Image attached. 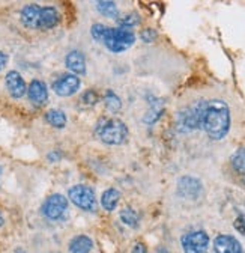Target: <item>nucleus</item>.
I'll use <instances>...</instances> for the list:
<instances>
[{"instance_id":"1","label":"nucleus","mask_w":245,"mask_h":253,"mask_svg":"<svg viewBox=\"0 0 245 253\" xmlns=\"http://www.w3.org/2000/svg\"><path fill=\"white\" fill-rule=\"evenodd\" d=\"M202 128L212 140H221L230 130V109L223 100L208 101Z\"/></svg>"},{"instance_id":"2","label":"nucleus","mask_w":245,"mask_h":253,"mask_svg":"<svg viewBox=\"0 0 245 253\" xmlns=\"http://www.w3.org/2000/svg\"><path fill=\"white\" fill-rule=\"evenodd\" d=\"M136 42L134 32L130 29H120V27H105L104 37L101 44H104L113 53H122L133 47Z\"/></svg>"},{"instance_id":"3","label":"nucleus","mask_w":245,"mask_h":253,"mask_svg":"<svg viewBox=\"0 0 245 253\" xmlns=\"http://www.w3.org/2000/svg\"><path fill=\"white\" fill-rule=\"evenodd\" d=\"M97 133L100 136V139L111 146L116 145H122L125 143L128 139V128L127 125L122 122L120 119H107L103 125H100L97 128Z\"/></svg>"},{"instance_id":"4","label":"nucleus","mask_w":245,"mask_h":253,"mask_svg":"<svg viewBox=\"0 0 245 253\" xmlns=\"http://www.w3.org/2000/svg\"><path fill=\"white\" fill-rule=\"evenodd\" d=\"M206 104H208V101H199L194 106L179 112V115H177L179 130L180 131H193V130L202 128Z\"/></svg>"},{"instance_id":"5","label":"nucleus","mask_w":245,"mask_h":253,"mask_svg":"<svg viewBox=\"0 0 245 253\" xmlns=\"http://www.w3.org/2000/svg\"><path fill=\"white\" fill-rule=\"evenodd\" d=\"M70 201L83 211H95V192L87 185H72L68 190Z\"/></svg>"},{"instance_id":"6","label":"nucleus","mask_w":245,"mask_h":253,"mask_svg":"<svg viewBox=\"0 0 245 253\" xmlns=\"http://www.w3.org/2000/svg\"><path fill=\"white\" fill-rule=\"evenodd\" d=\"M183 253H208L209 235L205 231H193L180 240Z\"/></svg>"},{"instance_id":"7","label":"nucleus","mask_w":245,"mask_h":253,"mask_svg":"<svg viewBox=\"0 0 245 253\" xmlns=\"http://www.w3.org/2000/svg\"><path fill=\"white\" fill-rule=\"evenodd\" d=\"M67 208H68V199L64 195L54 193L48 196L42 204V214L50 220H59L65 214Z\"/></svg>"},{"instance_id":"8","label":"nucleus","mask_w":245,"mask_h":253,"mask_svg":"<svg viewBox=\"0 0 245 253\" xmlns=\"http://www.w3.org/2000/svg\"><path fill=\"white\" fill-rule=\"evenodd\" d=\"M80 79L75 74H64L53 83V90L59 97H71L80 89Z\"/></svg>"},{"instance_id":"9","label":"nucleus","mask_w":245,"mask_h":253,"mask_svg":"<svg viewBox=\"0 0 245 253\" xmlns=\"http://www.w3.org/2000/svg\"><path fill=\"white\" fill-rule=\"evenodd\" d=\"M213 250L215 253H244L242 244L233 235L220 234L213 240Z\"/></svg>"},{"instance_id":"10","label":"nucleus","mask_w":245,"mask_h":253,"mask_svg":"<svg viewBox=\"0 0 245 253\" xmlns=\"http://www.w3.org/2000/svg\"><path fill=\"white\" fill-rule=\"evenodd\" d=\"M202 192V182L193 176H182L177 181V193L182 198L196 199Z\"/></svg>"},{"instance_id":"11","label":"nucleus","mask_w":245,"mask_h":253,"mask_svg":"<svg viewBox=\"0 0 245 253\" xmlns=\"http://www.w3.org/2000/svg\"><path fill=\"white\" fill-rule=\"evenodd\" d=\"M5 83H6V89L11 93L12 98H21L27 92L26 82L18 71H9L5 77Z\"/></svg>"},{"instance_id":"12","label":"nucleus","mask_w":245,"mask_h":253,"mask_svg":"<svg viewBox=\"0 0 245 253\" xmlns=\"http://www.w3.org/2000/svg\"><path fill=\"white\" fill-rule=\"evenodd\" d=\"M27 95L29 100L32 101L35 106H42L48 100V90L47 84L42 80H32L27 87Z\"/></svg>"},{"instance_id":"13","label":"nucleus","mask_w":245,"mask_h":253,"mask_svg":"<svg viewBox=\"0 0 245 253\" xmlns=\"http://www.w3.org/2000/svg\"><path fill=\"white\" fill-rule=\"evenodd\" d=\"M65 65L68 70H71L75 76L86 74V59L84 54L78 50H72L65 57Z\"/></svg>"},{"instance_id":"14","label":"nucleus","mask_w":245,"mask_h":253,"mask_svg":"<svg viewBox=\"0 0 245 253\" xmlns=\"http://www.w3.org/2000/svg\"><path fill=\"white\" fill-rule=\"evenodd\" d=\"M59 12L53 6H44L39 11V18H38V29L47 30L54 27L59 23Z\"/></svg>"},{"instance_id":"15","label":"nucleus","mask_w":245,"mask_h":253,"mask_svg":"<svg viewBox=\"0 0 245 253\" xmlns=\"http://www.w3.org/2000/svg\"><path fill=\"white\" fill-rule=\"evenodd\" d=\"M41 8L35 3L26 5L21 9V23L29 29H38V18H39Z\"/></svg>"},{"instance_id":"16","label":"nucleus","mask_w":245,"mask_h":253,"mask_svg":"<svg viewBox=\"0 0 245 253\" xmlns=\"http://www.w3.org/2000/svg\"><path fill=\"white\" fill-rule=\"evenodd\" d=\"M70 253H90L94 241L87 235H77L70 241Z\"/></svg>"},{"instance_id":"17","label":"nucleus","mask_w":245,"mask_h":253,"mask_svg":"<svg viewBox=\"0 0 245 253\" xmlns=\"http://www.w3.org/2000/svg\"><path fill=\"white\" fill-rule=\"evenodd\" d=\"M120 199V192L116 188H107L101 195V205L105 211H114Z\"/></svg>"},{"instance_id":"18","label":"nucleus","mask_w":245,"mask_h":253,"mask_svg":"<svg viewBox=\"0 0 245 253\" xmlns=\"http://www.w3.org/2000/svg\"><path fill=\"white\" fill-rule=\"evenodd\" d=\"M45 121L54 128H64L67 125V115L62 110L51 109L45 113Z\"/></svg>"},{"instance_id":"19","label":"nucleus","mask_w":245,"mask_h":253,"mask_svg":"<svg viewBox=\"0 0 245 253\" xmlns=\"http://www.w3.org/2000/svg\"><path fill=\"white\" fill-rule=\"evenodd\" d=\"M104 104H105L107 110L111 112V113H117L120 110V107H122L120 98L117 97V95L111 89L105 90V93H104Z\"/></svg>"},{"instance_id":"20","label":"nucleus","mask_w":245,"mask_h":253,"mask_svg":"<svg viewBox=\"0 0 245 253\" xmlns=\"http://www.w3.org/2000/svg\"><path fill=\"white\" fill-rule=\"evenodd\" d=\"M119 217H120V220H122V223L124 225H127V226H130V228H137L139 226V214H137V211H134L133 208H124L120 211V214H119Z\"/></svg>"},{"instance_id":"21","label":"nucleus","mask_w":245,"mask_h":253,"mask_svg":"<svg viewBox=\"0 0 245 253\" xmlns=\"http://www.w3.org/2000/svg\"><path fill=\"white\" fill-rule=\"evenodd\" d=\"M232 166L241 176L245 175V148L238 149L232 155Z\"/></svg>"},{"instance_id":"22","label":"nucleus","mask_w":245,"mask_h":253,"mask_svg":"<svg viewBox=\"0 0 245 253\" xmlns=\"http://www.w3.org/2000/svg\"><path fill=\"white\" fill-rule=\"evenodd\" d=\"M97 8L105 17L114 18V20L117 18V5L114 2H110V0H104V2H103V0H101V2L97 3Z\"/></svg>"},{"instance_id":"23","label":"nucleus","mask_w":245,"mask_h":253,"mask_svg":"<svg viewBox=\"0 0 245 253\" xmlns=\"http://www.w3.org/2000/svg\"><path fill=\"white\" fill-rule=\"evenodd\" d=\"M139 23H140V17H139L136 12L128 14V15L122 17V18H117V26H119L120 29H130V30H131V27L137 26Z\"/></svg>"},{"instance_id":"24","label":"nucleus","mask_w":245,"mask_h":253,"mask_svg":"<svg viewBox=\"0 0 245 253\" xmlns=\"http://www.w3.org/2000/svg\"><path fill=\"white\" fill-rule=\"evenodd\" d=\"M163 103L161 101H158V103H152V109L146 113V116H144V122H147V124H154L160 116H161V113H163Z\"/></svg>"},{"instance_id":"25","label":"nucleus","mask_w":245,"mask_h":253,"mask_svg":"<svg viewBox=\"0 0 245 253\" xmlns=\"http://www.w3.org/2000/svg\"><path fill=\"white\" fill-rule=\"evenodd\" d=\"M105 27H107V26L100 24V23H97V24L92 26V29H90V35L94 37L95 41L101 42V40H103V37H104V30H105Z\"/></svg>"},{"instance_id":"26","label":"nucleus","mask_w":245,"mask_h":253,"mask_svg":"<svg viewBox=\"0 0 245 253\" xmlns=\"http://www.w3.org/2000/svg\"><path fill=\"white\" fill-rule=\"evenodd\" d=\"M83 103L84 104H87V106H94V104H97L98 103V95H97V92L95 90H92V89H87L84 93H83Z\"/></svg>"},{"instance_id":"27","label":"nucleus","mask_w":245,"mask_h":253,"mask_svg":"<svg viewBox=\"0 0 245 253\" xmlns=\"http://www.w3.org/2000/svg\"><path fill=\"white\" fill-rule=\"evenodd\" d=\"M140 38H141L143 42L152 44V42L157 40V30H154V29H144L141 34H140Z\"/></svg>"},{"instance_id":"28","label":"nucleus","mask_w":245,"mask_h":253,"mask_svg":"<svg viewBox=\"0 0 245 253\" xmlns=\"http://www.w3.org/2000/svg\"><path fill=\"white\" fill-rule=\"evenodd\" d=\"M233 228H235L241 235L245 237V212L241 214L239 217H236V220L233 221Z\"/></svg>"},{"instance_id":"29","label":"nucleus","mask_w":245,"mask_h":253,"mask_svg":"<svg viewBox=\"0 0 245 253\" xmlns=\"http://www.w3.org/2000/svg\"><path fill=\"white\" fill-rule=\"evenodd\" d=\"M131 253H147V249H146V246L143 243H136Z\"/></svg>"},{"instance_id":"30","label":"nucleus","mask_w":245,"mask_h":253,"mask_svg":"<svg viewBox=\"0 0 245 253\" xmlns=\"http://www.w3.org/2000/svg\"><path fill=\"white\" fill-rule=\"evenodd\" d=\"M8 54L3 53V51H0V71H2L5 67H6V63H8Z\"/></svg>"},{"instance_id":"31","label":"nucleus","mask_w":245,"mask_h":253,"mask_svg":"<svg viewBox=\"0 0 245 253\" xmlns=\"http://www.w3.org/2000/svg\"><path fill=\"white\" fill-rule=\"evenodd\" d=\"M59 158H60V155L56 154V152H53V154L48 155V160H51V162H53V160H59Z\"/></svg>"},{"instance_id":"32","label":"nucleus","mask_w":245,"mask_h":253,"mask_svg":"<svg viewBox=\"0 0 245 253\" xmlns=\"http://www.w3.org/2000/svg\"><path fill=\"white\" fill-rule=\"evenodd\" d=\"M157 253H170V252H169L166 247H163V246H161V247H158V249H157Z\"/></svg>"},{"instance_id":"33","label":"nucleus","mask_w":245,"mask_h":253,"mask_svg":"<svg viewBox=\"0 0 245 253\" xmlns=\"http://www.w3.org/2000/svg\"><path fill=\"white\" fill-rule=\"evenodd\" d=\"M3 225V217H2V214H0V226Z\"/></svg>"},{"instance_id":"34","label":"nucleus","mask_w":245,"mask_h":253,"mask_svg":"<svg viewBox=\"0 0 245 253\" xmlns=\"http://www.w3.org/2000/svg\"><path fill=\"white\" fill-rule=\"evenodd\" d=\"M15 253H26V252H24V250H21V249H18V250H17Z\"/></svg>"},{"instance_id":"35","label":"nucleus","mask_w":245,"mask_h":253,"mask_svg":"<svg viewBox=\"0 0 245 253\" xmlns=\"http://www.w3.org/2000/svg\"><path fill=\"white\" fill-rule=\"evenodd\" d=\"M241 178H242V182H244V185H245V175H244V176H241Z\"/></svg>"}]
</instances>
